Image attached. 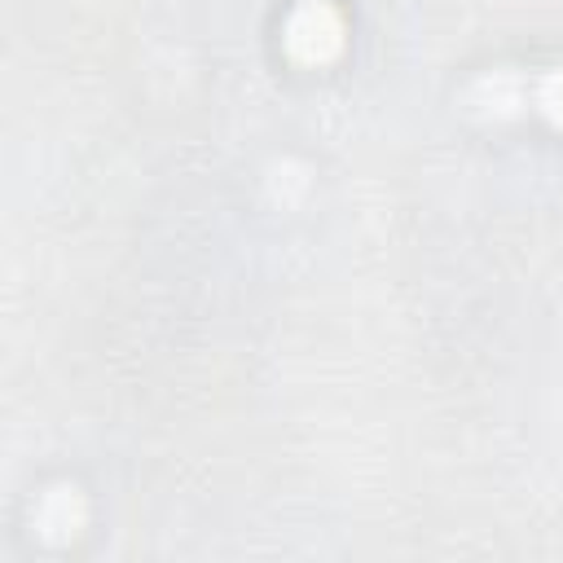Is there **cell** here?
<instances>
[{"instance_id":"1","label":"cell","mask_w":563,"mask_h":563,"mask_svg":"<svg viewBox=\"0 0 563 563\" xmlns=\"http://www.w3.org/2000/svg\"><path fill=\"white\" fill-rule=\"evenodd\" d=\"M339 44H343V22H339V13H334L330 4H321V0L303 4V9L290 18V26H286V48H290L299 62H325V57L339 53Z\"/></svg>"},{"instance_id":"2","label":"cell","mask_w":563,"mask_h":563,"mask_svg":"<svg viewBox=\"0 0 563 563\" xmlns=\"http://www.w3.org/2000/svg\"><path fill=\"white\" fill-rule=\"evenodd\" d=\"M541 110L550 119H563V70H554V75L541 79Z\"/></svg>"}]
</instances>
